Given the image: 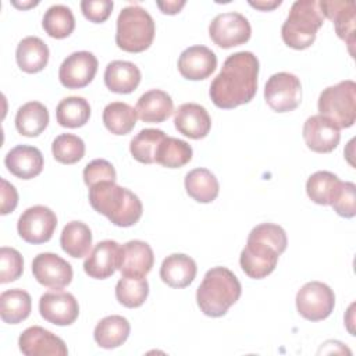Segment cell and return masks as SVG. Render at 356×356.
Masks as SVG:
<instances>
[{"mask_svg":"<svg viewBox=\"0 0 356 356\" xmlns=\"http://www.w3.org/2000/svg\"><path fill=\"white\" fill-rule=\"evenodd\" d=\"M47 125L49 111L40 102H28L22 104L15 114V128L24 136H39Z\"/></svg>","mask_w":356,"mask_h":356,"instance_id":"83f0119b","label":"cell"},{"mask_svg":"<svg viewBox=\"0 0 356 356\" xmlns=\"http://www.w3.org/2000/svg\"><path fill=\"white\" fill-rule=\"evenodd\" d=\"M117 172L114 165L104 159H95L83 168V181L88 188L103 181H115Z\"/></svg>","mask_w":356,"mask_h":356,"instance_id":"b9f144b4","label":"cell"},{"mask_svg":"<svg viewBox=\"0 0 356 356\" xmlns=\"http://www.w3.org/2000/svg\"><path fill=\"white\" fill-rule=\"evenodd\" d=\"M197 267L192 257L184 253H172L167 256L160 267V278L171 288H185L191 285L196 277Z\"/></svg>","mask_w":356,"mask_h":356,"instance_id":"603a6c76","label":"cell"},{"mask_svg":"<svg viewBox=\"0 0 356 356\" xmlns=\"http://www.w3.org/2000/svg\"><path fill=\"white\" fill-rule=\"evenodd\" d=\"M24 271V260L21 253L8 246L0 249V282L7 284L18 280Z\"/></svg>","mask_w":356,"mask_h":356,"instance_id":"ab89813d","label":"cell"},{"mask_svg":"<svg viewBox=\"0 0 356 356\" xmlns=\"http://www.w3.org/2000/svg\"><path fill=\"white\" fill-rule=\"evenodd\" d=\"M282 1L281 0H256V1H249V4L257 10H261V11H270V10H274L275 7H278Z\"/></svg>","mask_w":356,"mask_h":356,"instance_id":"bcb514c9","label":"cell"},{"mask_svg":"<svg viewBox=\"0 0 356 356\" xmlns=\"http://www.w3.org/2000/svg\"><path fill=\"white\" fill-rule=\"evenodd\" d=\"M61 249L71 257L81 259L92 250V231L82 221H70L61 231Z\"/></svg>","mask_w":356,"mask_h":356,"instance_id":"f1b7e54d","label":"cell"},{"mask_svg":"<svg viewBox=\"0 0 356 356\" xmlns=\"http://www.w3.org/2000/svg\"><path fill=\"white\" fill-rule=\"evenodd\" d=\"M140 70L131 61L114 60L107 64L104 70V83L106 86L120 95H127L134 92L140 82Z\"/></svg>","mask_w":356,"mask_h":356,"instance_id":"d4e9b609","label":"cell"},{"mask_svg":"<svg viewBox=\"0 0 356 356\" xmlns=\"http://www.w3.org/2000/svg\"><path fill=\"white\" fill-rule=\"evenodd\" d=\"M324 15L316 0H296L281 28V36L286 46L295 50L310 47L323 26Z\"/></svg>","mask_w":356,"mask_h":356,"instance_id":"5b68a950","label":"cell"},{"mask_svg":"<svg viewBox=\"0 0 356 356\" xmlns=\"http://www.w3.org/2000/svg\"><path fill=\"white\" fill-rule=\"evenodd\" d=\"M335 306L334 291L324 282H306L296 293V309L309 321L327 318Z\"/></svg>","mask_w":356,"mask_h":356,"instance_id":"ba28073f","label":"cell"},{"mask_svg":"<svg viewBox=\"0 0 356 356\" xmlns=\"http://www.w3.org/2000/svg\"><path fill=\"white\" fill-rule=\"evenodd\" d=\"M156 33L152 15L138 4L124 7L117 18L115 43L128 53H140L150 47Z\"/></svg>","mask_w":356,"mask_h":356,"instance_id":"8992f818","label":"cell"},{"mask_svg":"<svg viewBox=\"0 0 356 356\" xmlns=\"http://www.w3.org/2000/svg\"><path fill=\"white\" fill-rule=\"evenodd\" d=\"M11 4L13 6H15V7H18V8H28V7H33V6H38L39 4V1H15V0H13L11 1Z\"/></svg>","mask_w":356,"mask_h":356,"instance_id":"7dc6e473","label":"cell"},{"mask_svg":"<svg viewBox=\"0 0 356 356\" xmlns=\"http://www.w3.org/2000/svg\"><path fill=\"white\" fill-rule=\"evenodd\" d=\"M89 203L117 227H131L143 213L140 199L115 181H103L89 188Z\"/></svg>","mask_w":356,"mask_h":356,"instance_id":"3957f363","label":"cell"},{"mask_svg":"<svg viewBox=\"0 0 356 356\" xmlns=\"http://www.w3.org/2000/svg\"><path fill=\"white\" fill-rule=\"evenodd\" d=\"M42 26L49 36L64 39L74 32L75 17L70 7L64 4H54L46 10Z\"/></svg>","mask_w":356,"mask_h":356,"instance_id":"d590c367","label":"cell"},{"mask_svg":"<svg viewBox=\"0 0 356 356\" xmlns=\"http://www.w3.org/2000/svg\"><path fill=\"white\" fill-rule=\"evenodd\" d=\"M317 107L320 115L332 121L339 129L352 127L356 121V83L345 79L323 89Z\"/></svg>","mask_w":356,"mask_h":356,"instance_id":"52a82bcc","label":"cell"},{"mask_svg":"<svg viewBox=\"0 0 356 356\" xmlns=\"http://www.w3.org/2000/svg\"><path fill=\"white\" fill-rule=\"evenodd\" d=\"M129 321L118 314H111L102 318L93 331L96 343L103 349H114L121 346L129 337Z\"/></svg>","mask_w":356,"mask_h":356,"instance_id":"4316f807","label":"cell"},{"mask_svg":"<svg viewBox=\"0 0 356 356\" xmlns=\"http://www.w3.org/2000/svg\"><path fill=\"white\" fill-rule=\"evenodd\" d=\"M7 170L21 179H32L38 177L44 165L42 152L29 145H18L13 147L4 157Z\"/></svg>","mask_w":356,"mask_h":356,"instance_id":"7402d4cb","label":"cell"},{"mask_svg":"<svg viewBox=\"0 0 356 356\" xmlns=\"http://www.w3.org/2000/svg\"><path fill=\"white\" fill-rule=\"evenodd\" d=\"M97 58L93 53L81 50L65 57L58 70V79L67 89H81L89 85L97 72Z\"/></svg>","mask_w":356,"mask_h":356,"instance_id":"7c38bea8","label":"cell"},{"mask_svg":"<svg viewBox=\"0 0 356 356\" xmlns=\"http://www.w3.org/2000/svg\"><path fill=\"white\" fill-rule=\"evenodd\" d=\"M57 227L56 213L42 204L28 207L18 218L17 229L19 236L33 245L44 243L51 239Z\"/></svg>","mask_w":356,"mask_h":356,"instance_id":"8fae6325","label":"cell"},{"mask_svg":"<svg viewBox=\"0 0 356 356\" xmlns=\"http://www.w3.org/2000/svg\"><path fill=\"white\" fill-rule=\"evenodd\" d=\"M157 7L161 10L163 14H177L181 11V8L186 4L185 0H167V1H157Z\"/></svg>","mask_w":356,"mask_h":356,"instance_id":"f6af8a7d","label":"cell"},{"mask_svg":"<svg viewBox=\"0 0 356 356\" xmlns=\"http://www.w3.org/2000/svg\"><path fill=\"white\" fill-rule=\"evenodd\" d=\"M90 117V106L81 96L64 97L56 108V118L61 127L79 128L83 127Z\"/></svg>","mask_w":356,"mask_h":356,"instance_id":"e575fe53","label":"cell"},{"mask_svg":"<svg viewBox=\"0 0 356 356\" xmlns=\"http://www.w3.org/2000/svg\"><path fill=\"white\" fill-rule=\"evenodd\" d=\"M154 263L150 245L145 241L134 239L121 246L118 270L122 277L146 278Z\"/></svg>","mask_w":356,"mask_h":356,"instance_id":"2e32d148","label":"cell"},{"mask_svg":"<svg viewBox=\"0 0 356 356\" xmlns=\"http://www.w3.org/2000/svg\"><path fill=\"white\" fill-rule=\"evenodd\" d=\"M286 245L288 239L282 227L273 222L256 225L249 232L246 246L239 256L243 273L254 280L266 278L275 270L278 256L285 252Z\"/></svg>","mask_w":356,"mask_h":356,"instance_id":"7a4b0ae2","label":"cell"},{"mask_svg":"<svg viewBox=\"0 0 356 356\" xmlns=\"http://www.w3.org/2000/svg\"><path fill=\"white\" fill-rule=\"evenodd\" d=\"M242 292V286L236 275L227 267L210 268L196 291V302L209 317H221L228 309L236 303Z\"/></svg>","mask_w":356,"mask_h":356,"instance_id":"277c9868","label":"cell"},{"mask_svg":"<svg viewBox=\"0 0 356 356\" xmlns=\"http://www.w3.org/2000/svg\"><path fill=\"white\" fill-rule=\"evenodd\" d=\"M0 193H1L0 213L3 216H6L17 207V204H18V192H17V189L13 184H10L4 178H1V191H0Z\"/></svg>","mask_w":356,"mask_h":356,"instance_id":"ee69618b","label":"cell"},{"mask_svg":"<svg viewBox=\"0 0 356 356\" xmlns=\"http://www.w3.org/2000/svg\"><path fill=\"white\" fill-rule=\"evenodd\" d=\"M356 186L353 182L342 181L341 186L331 203L334 211L345 218H352L356 214Z\"/></svg>","mask_w":356,"mask_h":356,"instance_id":"60d3db41","label":"cell"},{"mask_svg":"<svg viewBox=\"0 0 356 356\" xmlns=\"http://www.w3.org/2000/svg\"><path fill=\"white\" fill-rule=\"evenodd\" d=\"M121 246L111 239L100 241L89 252L83 261L85 273L95 280H106L111 277L120 266Z\"/></svg>","mask_w":356,"mask_h":356,"instance_id":"ac0fdd59","label":"cell"},{"mask_svg":"<svg viewBox=\"0 0 356 356\" xmlns=\"http://www.w3.org/2000/svg\"><path fill=\"white\" fill-rule=\"evenodd\" d=\"M51 153L61 164H75L85 154V143L74 134H61L53 140Z\"/></svg>","mask_w":356,"mask_h":356,"instance_id":"f35d334b","label":"cell"},{"mask_svg":"<svg viewBox=\"0 0 356 356\" xmlns=\"http://www.w3.org/2000/svg\"><path fill=\"white\" fill-rule=\"evenodd\" d=\"M186 193L199 203L213 202L220 192L216 175L207 168H193L185 175Z\"/></svg>","mask_w":356,"mask_h":356,"instance_id":"f546056e","label":"cell"},{"mask_svg":"<svg viewBox=\"0 0 356 356\" xmlns=\"http://www.w3.org/2000/svg\"><path fill=\"white\" fill-rule=\"evenodd\" d=\"M138 120L136 110L124 102L108 103L103 110V124L114 135L129 134Z\"/></svg>","mask_w":356,"mask_h":356,"instance_id":"d6a6232c","label":"cell"},{"mask_svg":"<svg viewBox=\"0 0 356 356\" xmlns=\"http://www.w3.org/2000/svg\"><path fill=\"white\" fill-rule=\"evenodd\" d=\"M318 7L323 15L334 22L338 38L348 44L350 54H353L355 19H356L355 3L339 1V0H331V1L321 0L318 1Z\"/></svg>","mask_w":356,"mask_h":356,"instance_id":"ffe728a7","label":"cell"},{"mask_svg":"<svg viewBox=\"0 0 356 356\" xmlns=\"http://www.w3.org/2000/svg\"><path fill=\"white\" fill-rule=\"evenodd\" d=\"M114 3L111 0H82L81 1V11L86 19L100 24L104 22L111 11Z\"/></svg>","mask_w":356,"mask_h":356,"instance_id":"7bdbcfd3","label":"cell"},{"mask_svg":"<svg viewBox=\"0 0 356 356\" xmlns=\"http://www.w3.org/2000/svg\"><path fill=\"white\" fill-rule=\"evenodd\" d=\"M264 100L277 113L295 110L302 100L299 78L285 71L273 74L264 86Z\"/></svg>","mask_w":356,"mask_h":356,"instance_id":"9c48e42d","label":"cell"},{"mask_svg":"<svg viewBox=\"0 0 356 356\" xmlns=\"http://www.w3.org/2000/svg\"><path fill=\"white\" fill-rule=\"evenodd\" d=\"M15 58L18 67L24 72L36 74L47 65L49 47L40 38L26 36L18 43Z\"/></svg>","mask_w":356,"mask_h":356,"instance_id":"484cf974","label":"cell"},{"mask_svg":"<svg viewBox=\"0 0 356 356\" xmlns=\"http://www.w3.org/2000/svg\"><path fill=\"white\" fill-rule=\"evenodd\" d=\"M192 154L193 150L188 142L165 136L156 150L154 163L167 168H179L192 160Z\"/></svg>","mask_w":356,"mask_h":356,"instance_id":"1f68e13d","label":"cell"},{"mask_svg":"<svg viewBox=\"0 0 356 356\" xmlns=\"http://www.w3.org/2000/svg\"><path fill=\"white\" fill-rule=\"evenodd\" d=\"M32 273L40 285L51 289L67 286L74 275L71 264L58 254L50 252L35 256L32 261Z\"/></svg>","mask_w":356,"mask_h":356,"instance_id":"5bb4252c","label":"cell"},{"mask_svg":"<svg viewBox=\"0 0 356 356\" xmlns=\"http://www.w3.org/2000/svg\"><path fill=\"white\" fill-rule=\"evenodd\" d=\"M135 110L143 122H163L174 113V103L167 92L152 89L138 99Z\"/></svg>","mask_w":356,"mask_h":356,"instance_id":"cb8c5ba5","label":"cell"},{"mask_svg":"<svg viewBox=\"0 0 356 356\" xmlns=\"http://www.w3.org/2000/svg\"><path fill=\"white\" fill-rule=\"evenodd\" d=\"M167 135L161 129L145 128L139 131L129 143V152L132 157L143 164L154 163V156L159 145Z\"/></svg>","mask_w":356,"mask_h":356,"instance_id":"8d00e7d4","label":"cell"},{"mask_svg":"<svg viewBox=\"0 0 356 356\" xmlns=\"http://www.w3.org/2000/svg\"><path fill=\"white\" fill-rule=\"evenodd\" d=\"M40 316L54 325H71L79 316V305L70 292L54 289L43 293L39 299Z\"/></svg>","mask_w":356,"mask_h":356,"instance_id":"4fadbf2b","label":"cell"},{"mask_svg":"<svg viewBox=\"0 0 356 356\" xmlns=\"http://www.w3.org/2000/svg\"><path fill=\"white\" fill-rule=\"evenodd\" d=\"M302 134L307 147L316 153H330L341 140L339 128L320 114L312 115L305 121Z\"/></svg>","mask_w":356,"mask_h":356,"instance_id":"e0dca14e","label":"cell"},{"mask_svg":"<svg viewBox=\"0 0 356 356\" xmlns=\"http://www.w3.org/2000/svg\"><path fill=\"white\" fill-rule=\"evenodd\" d=\"M210 39L222 49H231L246 43L250 39L252 28L241 13H221L216 15L209 25Z\"/></svg>","mask_w":356,"mask_h":356,"instance_id":"30bf717a","label":"cell"},{"mask_svg":"<svg viewBox=\"0 0 356 356\" xmlns=\"http://www.w3.org/2000/svg\"><path fill=\"white\" fill-rule=\"evenodd\" d=\"M32 309L31 295L19 288L7 289L0 295V316L7 324H18L28 318Z\"/></svg>","mask_w":356,"mask_h":356,"instance_id":"4dcf8cb0","label":"cell"},{"mask_svg":"<svg viewBox=\"0 0 356 356\" xmlns=\"http://www.w3.org/2000/svg\"><path fill=\"white\" fill-rule=\"evenodd\" d=\"M149 295V282L146 278L122 277L115 285L117 300L129 309L139 307L145 303Z\"/></svg>","mask_w":356,"mask_h":356,"instance_id":"74e56055","label":"cell"},{"mask_svg":"<svg viewBox=\"0 0 356 356\" xmlns=\"http://www.w3.org/2000/svg\"><path fill=\"white\" fill-rule=\"evenodd\" d=\"M217 67V56L206 46L195 44L185 49L178 58L179 74L191 81L209 78Z\"/></svg>","mask_w":356,"mask_h":356,"instance_id":"d6986e66","label":"cell"},{"mask_svg":"<svg viewBox=\"0 0 356 356\" xmlns=\"http://www.w3.org/2000/svg\"><path fill=\"white\" fill-rule=\"evenodd\" d=\"M259 60L252 51L228 56L221 71L211 81L210 99L218 108H235L249 103L257 92Z\"/></svg>","mask_w":356,"mask_h":356,"instance_id":"6da1fadb","label":"cell"},{"mask_svg":"<svg viewBox=\"0 0 356 356\" xmlns=\"http://www.w3.org/2000/svg\"><path fill=\"white\" fill-rule=\"evenodd\" d=\"M177 131L191 139H202L209 135L211 118L207 110L197 103H184L174 111Z\"/></svg>","mask_w":356,"mask_h":356,"instance_id":"44dd1931","label":"cell"},{"mask_svg":"<svg viewBox=\"0 0 356 356\" xmlns=\"http://www.w3.org/2000/svg\"><path fill=\"white\" fill-rule=\"evenodd\" d=\"M341 179L330 171H316L306 182V192L312 202L321 206H331L339 186Z\"/></svg>","mask_w":356,"mask_h":356,"instance_id":"836d02e7","label":"cell"},{"mask_svg":"<svg viewBox=\"0 0 356 356\" xmlns=\"http://www.w3.org/2000/svg\"><path fill=\"white\" fill-rule=\"evenodd\" d=\"M19 350L26 356H67L64 341L39 325L28 327L18 338Z\"/></svg>","mask_w":356,"mask_h":356,"instance_id":"9a60e30c","label":"cell"}]
</instances>
